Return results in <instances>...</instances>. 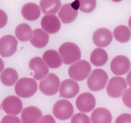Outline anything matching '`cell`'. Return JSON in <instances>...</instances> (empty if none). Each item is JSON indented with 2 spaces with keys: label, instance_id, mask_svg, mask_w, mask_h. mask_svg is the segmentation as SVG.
Segmentation results:
<instances>
[{
  "label": "cell",
  "instance_id": "8",
  "mask_svg": "<svg viewBox=\"0 0 131 123\" xmlns=\"http://www.w3.org/2000/svg\"><path fill=\"white\" fill-rule=\"evenodd\" d=\"M17 41L14 36L7 35L0 39V55L3 57H10L16 53Z\"/></svg>",
  "mask_w": 131,
  "mask_h": 123
},
{
  "label": "cell",
  "instance_id": "32",
  "mask_svg": "<svg viewBox=\"0 0 131 123\" xmlns=\"http://www.w3.org/2000/svg\"><path fill=\"white\" fill-rule=\"evenodd\" d=\"M2 122L3 123H7V122H16V123H20L21 120H19L17 117L15 116L14 115H6L3 118L2 120Z\"/></svg>",
  "mask_w": 131,
  "mask_h": 123
},
{
  "label": "cell",
  "instance_id": "16",
  "mask_svg": "<svg viewBox=\"0 0 131 123\" xmlns=\"http://www.w3.org/2000/svg\"><path fill=\"white\" fill-rule=\"evenodd\" d=\"M58 16L63 23H71L77 17L78 10L75 9L71 3H66L63 5L60 8Z\"/></svg>",
  "mask_w": 131,
  "mask_h": 123
},
{
  "label": "cell",
  "instance_id": "18",
  "mask_svg": "<svg viewBox=\"0 0 131 123\" xmlns=\"http://www.w3.org/2000/svg\"><path fill=\"white\" fill-rule=\"evenodd\" d=\"M42 117V112L36 106L25 108L21 114V120L23 123L38 122Z\"/></svg>",
  "mask_w": 131,
  "mask_h": 123
},
{
  "label": "cell",
  "instance_id": "30",
  "mask_svg": "<svg viewBox=\"0 0 131 123\" xmlns=\"http://www.w3.org/2000/svg\"><path fill=\"white\" fill-rule=\"evenodd\" d=\"M116 123L129 122L131 123V115L128 114H123L119 115L116 120Z\"/></svg>",
  "mask_w": 131,
  "mask_h": 123
},
{
  "label": "cell",
  "instance_id": "27",
  "mask_svg": "<svg viewBox=\"0 0 131 123\" xmlns=\"http://www.w3.org/2000/svg\"><path fill=\"white\" fill-rule=\"evenodd\" d=\"M79 10L84 13L89 14L93 12L96 7V0H79Z\"/></svg>",
  "mask_w": 131,
  "mask_h": 123
},
{
  "label": "cell",
  "instance_id": "22",
  "mask_svg": "<svg viewBox=\"0 0 131 123\" xmlns=\"http://www.w3.org/2000/svg\"><path fill=\"white\" fill-rule=\"evenodd\" d=\"M91 62L96 67H100L106 64L108 60V54L104 49L96 48L91 54Z\"/></svg>",
  "mask_w": 131,
  "mask_h": 123
},
{
  "label": "cell",
  "instance_id": "7",
  "mask_svg": "<svg viewBox=\"0 0 131 123\" xmlns=\"http://www.w3.org/2000/svg\"><path fill=\"white\" fill-rule=\"evenodd\" d=\"M127 82L122 77H113L109 80L107 87V92L113 98L119 97L127 89Z\"/></svg>",
  "mask_w": 131,
  "mask_h": 123
},
{
  "label": "cell",
  "instance_id": "14",
  "mask_svg": "<svg viewBox=\"0 0 131 123\" xmlns=\"http://www.w3.org/2000/svg\"><path fill=\"white\" fill-rule=\"evenodd\" d=\"M59 91L62 97L66 99L73 98L79 92V85L74 80L67 79L61 83Z\"/></svg>",
  "mask_w": 131,
  "mask_h": 123
},
{
  "label": "cell",
  "instance_id": "31",
  "mask_svg": "<svg viewBox=\"0 0 131 123\" xmlns=\"http://www.w3.org/2000/svg\"><path fill=\"white\" fill-rule=\"evenodd\" d=\"M8 22V16L6 12L0 9V28L5 27Z\"/></svg>",
  "mask_w": 131,
  "mask_h": 123
},
{
  "label": "cell",
  "instance_id": "34",
  "mask_svg": "<svg viewBox=\"0 0 131 123\" xmlns=\"http://www.w3.org/2000/svg\"><path fill=\"white\" fill-rule=\"evenodd\" d=\"M127 82L128 85H129L130 87H131V71L128 72L127 76Z\"/></svg>",
  "mask_w": 131,
  "mask_h": 123
},
{
  "label": "cell",
  "instance_id": "9",
  "mask_svg": "<svg viewBox=\"0 0 131 123\" xmlns=\"http://www.w3.org/2000/svg\"><path fill=\"white\" fill-rule=\"evenodd\" d=\"M130 68V61L129 59L123 55H119L112 60L111 69L117 76H121L128 72Z\"/></svg>",
  "mask_w": 131,
  "mask_h": 123
},
{
  "label": "cell",
  "instance_id": "28",
  "mask_svg": "<svg viewBox=\"0 0 131 123\" xmlns=\"http://www.w3.org/2000/svg\"><path fill=\"white\" fill-rule=\"evenodd\" d=\"M71 122L72 123L76 122H84V123H89L91 120L89 119V117L85 114L82 113H79L74 115L71 119Z\"/></svg>",
  "mask_w": 131,
  "mask_h": 123
},
{
  "label": "cell",
  "instance_id": "36",
  "mask_svg": "<svg viewBox=\"0 0 131 123\" xmlns=\"http://www.w3.org/2000/svg\"><path fill=\"white\" fill-rule=\"evenodd\" d=\"M128 26H129L131 30V16L130 17L129 19H128Z\"/></svg>",
  "mask_w": 131,
  "mask_h": 123
},
{
  "label": "cell",
  "instance_id": "33",
  "mask_svg": "<svg viewBox=\"0 0 131 123\" xmlns=\"http://www.w3.org/2000/svg\"><path fill=\"white\" fill-rule=\"evenodd\" d=\"M39 122H48V123H55V120H54V119L53 118V117L51 115H45L44 117L41 118V119L39 120Z\"/></svg>",
  "mask_w": 131,
  "mask_h": 123
},
{
  "label": "cell",
  "instance_id": "15",
  "mask_svg": "<svg viewBox=\"0 0 131 123\" xmlns=\"http://www.w3.org/2000/svg\"><path fill=\"white\" fill-rule=\"evenodd\" d=\"M41 24L44 31L50 34L57 33L61 27L60 20L53 14H47L44 16Z\"/></svg>",
  "mask_w": 131,
  "mask_h": 123
},
{
  "label": "cell",
  "instance_id": "25",
  "mask_svg": "<svg viewBox=\"0 0 131 123\" xmlns=\"http://www.w3.org/2000/svg\"><path fill=\"white\" fill-rule=\"evenodd\" d=\"M16 36L17 39L22 42H27L30 41L32 35L31 28L26 23L19 24L16 27L15 31Z\"/></svg>",
  "mask_w": 131,
  "mask_h": 123
},
{
  "label": "cell",
  "instance_id": "24",
  "mask_svg": "<svg viewBox=\"0 0 131 123\" xmlns=\"http://www.w3.org/2000/svg\"><path fill=\"white\" fill-rule=\"evenodd\" d=\"M19 75L17 71L12 68H7L2 72L0 80L5 86H12L18 80Z\"/></svg>",
  "mask_w": 131,
  "mask_h": 123
},
{
  "label": "cell",
  "instance_id": "4",
  "mask_svg": "<svg viewBox=\"0 0 131 123\" xmlns=\"http://www.w3.org/2000/svg\"><path fill=\"white\" fill-rule=\"evenodd\" d=\"M108 81V75L102 69H94L88 79V86L92 91H100L104 89Z\"/></svg>",
  "mask_w": 131,
  "mask_h": 123
},
{
  "label": "cell",
  "instance_id": "11",
  "mask_svg": "<svg viewBox=\"0 0 131 123\" xmlns=\"http://www.w3.org/2000/svg\"><path fill=\"white\" fill-rule=\"evenodd\" d=\"M3 110L8 115H18L23 110V104L19 97L10 96L6 97L2 102Z\"/></svg>",
  "mask_w": 131,
  "mask_h": 123
},
{
  "label": "cell",
  "instance_id": "26",
  "mask_svg": "<svg viewBox=\"0 0 131 123\" xmlns=\"http://www.w3.org/2000/svg\"><path fill=\"white\" fill-rule=\"evenodd\" d=\"M113 35L117 41L122 43H125L131 37V32L127 26L124 25L118 26L114 29Z\"/></svg>",
  "mask_w": 131,
  "mask_h": 123
},
{
  "label": "cell",
  "instance_id": "1",
  "mask_svg": "<svg viewBox=\"0 0 131 123\" xmlns=\"http://www.w3.org/2000/svg\"><path fill=\"white\" fill-rule=\"evenodd\" d=\"M59 53L63 63L70 65L79 61L81 58V51L79 46L73 42H65L59 47Z\"/></svg>",
  "mask_w": 131,
  "mask_h": 123
},
{
  "label": "cell",
  "instance_id": "2",
  "mask_svg": "<svg viewBox=\"0 0 131 123\" xmlns=\"http://www.w3.org/2000/svg\"><path fill=\"white\" fill-rule=\"evenodd\" d=\"M37 84L34 79L23 78L17 81L15 86V92L20 97L28 98L36 93Z\"/></svg>",
  "mask_w": 131,
  "mask_h": 123
},
{
  "label": "cell",
  "instance_id": "21",
  "mask_svg": "<svg viewBox=\"0 0 131 123\" xmlns=\"http://www.w3.org/2000/svg\"><path fill=\"white\" fill-rule=\"evenodd\" d=\"M112 115L110 111L105 108H98L92 113L91 121L93 123H111Z\"/></svg>",
  "mask_w": 131,
  "mask_h": 123
},
{
  "label": "cell",
  "instance_id": "5",
  "mask_svg": "<svg viewBox=\"0 0 131 123\" xmlns=\"http://www.w3.org/2000/svg\"><path fill=\"white\" fill-rule=\"evenodd\" d=\"M60 87V80L55 74H50L46 76L39 84V89L42 94L46 96L56 94Z\"/></svg>",
  "mask_w": 131,
  "mask_h": 123
},
{
  "label": "cell",
  "instance_id": "38",
  "mask_svg": "<svg viewBox=\"0 0 131 123\" xmlns=\"http://www.w3.org/2000/svg\"><path fill=\"white\" fill-rule=\"evenodd\" d=\"M0 109H1V106H0Z\"/></svg>",
  "mask_w": 131,
  "mask_h": 123
},
{
  "label": "cell",
  "instance_id": "13",
  "mask_svg": "<svg viewBox=\"0 0 131 123\" xmlns=\"http://www.w3.org/2000/svg\"><path fill=\"white\" fill-rule=\"evenodd\" d=\"M113 36L110 30L102 28L94 32L93 35V41L94 44L100 47L109 46L113 41Z\"/></svg>",
  "mask_w": 131,
  "mask_h": 123
},
{
  "label": "cell",
  "instance_id": "10",
  "mask_svg": "<svg viewBox=\"0 0 131 123\" xmlns=\"http://www.w3.org/2000/svg\"><path fill=\"white\" fill-rule=\"evenodd\" d=\"M29 68L34 71V78L37 80L45 78L49 72L48 67L40 57H34L29 61Z\"/></svg>",
  "mask_w": 131,
  "mask_h": 123
},
{
  "label": "cell",
  "instance_id": "37",
  "mask_svg": "<svg viewBox=\"0 0 131 123\" xmlns=\"http://www.w3.org/2000/svg\"><path fill=\"white\" fill-rule=\"evenodd\" d=\"M111 1H113V2H122V0H111Z\"/></svg>",
  "mask_w": 131,
  "mask_h": 123
},
{
  "label": "cell",
  "instance_id": "17",
  "mask_svg": "<svg viewBox=\"0 0 131 123\" xmlns=\"http://www.w3.org/2000/svg\"><path fill=\"white\" fill-rule=\"evenodd\" d=\"M42 60L46 66L51 69H57L62 64V59L60 53L53 50H47L42 55Z\"/></svg>",
  "mask_w": 131,
  "mask_h": 123
},
{
  "label": "cell",
  "instance_id": "29",
  "mask_svg": "<svg viewBox=\"0 0 131 123\" xmlns=\"http://www.w3.org/2000/svg\"><path fill=\"white\" fill-rule=\"evenodd\" d=\"M122 100L126 106L131 108V88L127 89L123 92Z\"/></svg>",
  "mask_w": 131,
  "mask_h": 123
},
{
  "label": "cell",
  "instance_id": "35",
  "mask_svg": "<svg viewBox=\"0 0 131 123\" xmlns=\"http://www.w3.org/2000/svg\"><path fill=\"white\" fill-rule=\"evenodd\" d=\"M5 65L4 63H3V61L2 60V58H0V73H2V71L4 69Z\"/></svg>",
  "mask_w": 131,
  "mask_h": 123
},
{
  "label": "cell",
  "instance_id": "19",
  "mask_svg": "<svg viewBox=\"0 0 131 123\" xmlns=\"http://www.w3.org/2000/svg\"><path fill=\"white\" fill-rule=\"evenodd\" d=\"M40 7L34 3H27L22 7L21 14L24 19L29 21L37 20L41 15Z\"/></svg>",
  "mask_w": 131,
  "mask_h": 123
},
{
  "label": "cell",
  "instance_id": "12",
  "mask_svg": "<svg viewBox=\"0 0 131 123\" xmlns=\"http://www.w3.org/2000/svg\"><path fill=\"white\" fill-rule=\"evenodd\" d=\"M95 105V97L91 93L85 92L81 94L77 99L76 106L81 112H89L94 108Z\"/></svg>",
  "mask_w": 131,
  "mask_h": 123
},
{
  "label": "cell",
  "instance_id": "3",
  "mask_svg": "<svg viewBox=\"0 0 131 123\" xmlns=\"http://www.w3.org/2000/svg\"><path fill=\"white\" fill-rule=\"evenodd\" d=\"M91 71L90 64L88 61L81 60L71 66L69 68V76L75 81H82L89 76Z\"/></svg>",
  "mask_w": 131,
  "mask_h": 123
},
{
  "label": "cell",
  "instance_id": "6",
  "mask_svg": "<svg viewBox=\"0 0 131 123\" xmlns=\"http://www.w3.org/2000/svg\"><path fill=\"white\" fill-rule=\"evenodd\" d=\"M54 116L60 120H67L73 114V107L70 101L66 100H59L53 107Z\"/></svg>",
  "mask_w": 131,
  "mask_h": 123
},
{
  "label": "cell",
  "instance_id": "23",
  "mask_svg": "<svg viewBox=\"0 0 131 123\" xmlns=\"http://www.w3.org/2000/svg\"><path fill=\"white\" fill-rule=\"evenodd\" d=\"M61 7L60 0H41L40 8L46 14H55Z\"/></svg>",
  "mask_w": 131,
  "mask_h": 123
},
{
  "label": "cell",
  "instance_id": "20",
  "mask_svg": "<svg viewBox=\"0 0 131 123\" xmlns=\"http://www.w3.org/2000/svg\"><path fill=\"white\" fill-rule=\"evenodd\" d=\"M48 34L44 30L37 28L32 32L30 42L35 47L42 48L48 44Z\"/></svg>",
  "mask_w": 131,
  "mask_h": 123
}]
</instances>
